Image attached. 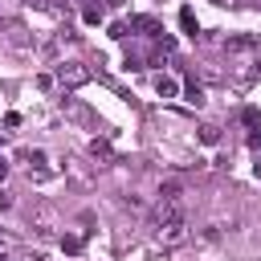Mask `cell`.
Listing matches in <instances>:
<instances>
[{
  "mask_svg": "<svg viewBox=\"0 0 261 261\" xmlns=\"http://www.w3.org/2000/svg\"><path fill=\"white\" fill-rule=\"evenodd\" d=\"M53 77H57V86H61V90H77V86H86V82L94 77V69H90L86 61H57Z\"/></svg>",
  "mask_w": 261,
  "mask_h": 261,
  "instance_id": "obj_1",
  "label": "cell"
},
{
  "mask_svg": "<svg viewBox=\"0 0 261 261\" xmlns=\"http://www.w3.org/2000/svg\"><path fill=\"white\" fill-rule=\"evenodd\" d=\"M184 237H188V228H184V216H179V220H167V224L159 228V241H163V245H179Z\"/></svg>",
  "mask_w": 261,
  "mask_h": 261,
  "instance_id": "obj_2",
  "label": "cell"
},
{
  "mask_svg": "<svg viewBox=\"0 0 261 261\" xmlns=\"http://www.w3.org/2000/svg\"><path fill=\"white\" fill-rule=\"evenodd\" d=\"M224 49H228V53H249V49H257V37H249V33L228 37V41H224Z\"/></svg>",
  "mask_w": 261,
  "mask_h": 261,
  "instance_id": "obj_3",
  "label": "cell"
},
{
  "mask_svg": "<svg viewBox=\"0 0 261 261\" xmlns=\"http://www.w3.org/2000/svg\"><path fill=\"white\" fill-rule=\"evenodd\" d=\"M155 94H159V98H175V94H179V82L167 77V73H159V77H155Z\"/></svg>",
  "mask_w": 261,
  "mask_h": 261,
  "instance_id": "obj_4",
  "label": "cell"
},
{
  "mask_svg": "<svg viewBox=\"0 0 261 261\" xmlns=\"http://www.w3.org/2000/svg\"><path fill=\"white\" fill-rule=\"evenodd\" d=\"M184 98H188L192 106H204V86H200L196 77H188V86H184Z\"/></svg>",
  "mask_w": 261,
  "mask_h": 261,
  "instance_id": "obj_5",
  "label": "cell"
},
{
  "mask_svg": "<svg viewBox=\"0 0 261 261\" xmlns=\"http://www.w3.org/2000/svg\"><path fill=\"white\" fill-rule=\"evenodd\" d=\"M82 20H86V24H98V20H102V4L82 0Z\"/></svg>",
  "mask_w": 261,
  "mask_h": 261,
  "instance_id": "obj_6",
  "label": "cell"
},
{
  "mask_svg": "<svg viewBox=\"0 0 261 261\" xmlns=\"http://www.w3.org/2000/svg\"><path fill=\"white\" fill-rule=\"evenodd\" d=\"M200 143H208V147L220 143V126H216V122H204V126H200Z\"/></svg>",
  "mask_w": 261,
  "mask_h": 261,
  "instance_id": "obj_7",
  "label": "cell"
},
{
  "mask_svg": "<svg viewBox=\"0 0 261 261\" xmlns=\"http://www.w3.org/2000/svg\"><path fill=\"white\" fill-rule=\"evenodd\" d=\"M61 253H69V257L82 253V237H77V232H65V237H61Z\"/></svg>",
  "mask_w": 261,
  "mask_h": 261,
  "instance_id": "obj_8",
  "label": "cell"
},
{
  "mask_svg": "<svg viewBox=\"0 0 261 261\" xmlns=\"http://www.w3.org/2000/svg\"><path fill=\"white\" fill-rule=\"evenodd\" d=\"M179 24H184V33H188V37H196V33H200V24H196L192 8H184V12H179Z\"/></svg>",
  "mask_w": 261,
  "mask_h": 261,
  "instance_id": "obj_9",
  "label": "cell"
},
{
  "mask_svg": "<svg viewBox=\"0 0 261 261\" xmlns=\"http://www.w3.org/2000/svg\"><path fill=\"white\" fill-rule=\"evenodd\" d=\"M90 155H94V159H110V143H106V139H94V143H90Z\"/></svg>",
  "mask_w": 261,
  "mask_h": 261,
  "instance_id": "obj_10",
  "label": "cell"
},
{
  "mask_svg": "<svg viewBox=\"0 0 261 261\" xmlns=\"http://www.w3.org/2000/svg\"><path fill=\"white\" fill-rule=\"evenodd\" d=\"M159 200H179V184H175V179H167V184L159 188Z\"/></svg>",
  "mask_w": 261,
  "mask_h": 261,
  "instance_id": "obj_11",
  "label": "cell"
},
{
  "mask_svg": "<svg viewBox=\"0 0 261 261\" xmlns=\"http://www.w3.org/2000/svg\"><path fill=\"white\" fill-rule=\"evenodd\" d=\"M53 86H57L53 73H41V77H37V90H53Z\"/></svg>",
  "mask_w": 261,
  "mask_h": 261,
  "instance_id": "obj_12",
  "label": "cell"
},
{
  "mask_svg": "<svg viewBox=\"0 0 261 261\" xmlns=\"http://www.w3.org/2000/svg\"><path fill=\"white\" fill-rule=\"evenodd\" d=\"M126 33H130V29H126V24H110V37H114V41H122V37H126Z\"/></svg>",
  "mask_w": 261,
  "mask_h": 261,
  "instance_id": "obj_13",
  "label": "cell"
},
{
  "mask_svg": "<svg viewBox=\"0 0 261 261\" xmlns=\"http://www.w3.org/2000/svg\"><path fill=\"white\" fill-rule=\"evenodd\" d=\"M147 261H167V249L159 253V249H147Z\"/></svg>",
  "mask_w": 261,
  "mask_h": 261,
  "instance_id": "obj_14",
  "label": "cell"
},
{
  "mask_svg": "<svg viewBox=\"0 0 261 261\" xmlns=\"http://www.w3.org/2000/svg\"><path fill=\"white\" fill-rule=\"evenodd\" d=\"M4 208H12V196H8V192H0V212H4Z\"/></svg>",
  "mask_w": 261,
  "mask_h": 261,
  "instance_id": "obj_15",
  "label": "cell"
},
{
  "mask_svg": "<svg viewBox=\"0 0 261 261\" xmlns=\"http://www.w3.org/2000/svg\"><path fill=\"white\" fill-rule=\"evenodd\" d=\"M106 8H126V0H102Z\"/></svg>",
  "mask_w": 261,
  "mask_h": 261,
  "instance_id": "obj_16",
  "label": "cell"
},
{
  "mask_svg": "<svg viewBox=\"0 0 261 261\" xmlns=\"http://www.w3.org/2000/svg\"><path fill=\"white\" fill-rule=\"evenodd\" d=\"M24 4H45V0H24Z\"/></svg>",
  "mask_w": 261,
  "mask_h": 261,
  "instance_id": "obj_17",
  "label": "cell"
},
{
  "mask_svg": "<svg viewBox=\"0 0 261 261\" xmlns=\"http://www.w3.org/2000/svg\"><path fill=\"white\" fill-rule=\"evenodd\" d=\"M0 249H4V237H0Z\"/></svg>",
  "mask_w": 261,
  "mask_h": 261,
  "instance_id": "obj_18",
  "label": "cell"
},
{
  "mask_svg": "<svg viewBox=\"0 0 261 261\" xmlns=\"http://www.w3.org/2000/svg\"><path fill=\"white\" fill-rule=\"evenodd\" d=\"M216 4H228V0H216Z\"/></svg>",
  "mask_w": 261,
  "mask_h": 261,
  "instance_id": "obj_19",
  "label": "cell"
},
{
  "mask_svg": "<svg viewBox=\"0 0 261 261\" xmlns=\"http://www.w3.org/2000/svg\"><path fill=\"white\" fill-rule=\"evenodd\" d=\"M0 261H8V257H0Z\"/></svg>",
  "mask_w": 261,
  "mask_h": 261,
  "instance_id": "obj_20",
  "label": "cell"
}]
</instances>
